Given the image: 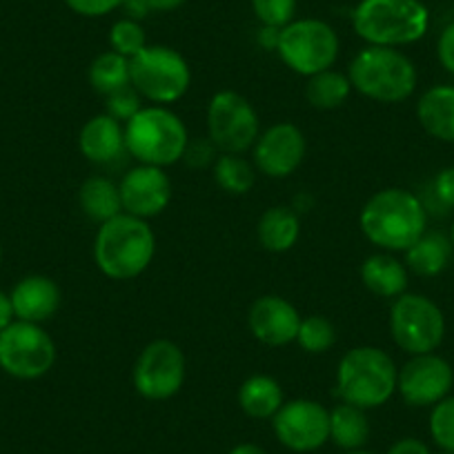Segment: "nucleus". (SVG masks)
Masks as SVG:
<instances>
[{"label":"nucleus","instance_id":"4be33fe9","mask_svg":"<svg viewBox=\"0 0 454 454\" xmlns=\"http://www.w3.org/2000/svg\"><path fill=\"white\" fill-rule=\"evenodd\" d=\"M452 241L443 232H426L405 250V263L419 277H439L452 261Z\"/></svg>","mask_w":454,"mask_h":454},{"label":"nucleus","instance_id":"9b49d317","mask_svg":"<svg viewBox=\"0 0 454 454\" xmlns=\"http://www.w3.org/2000/svg\"><path fill=\"white\" fill-rule=\"evenodd\" d=\"M207 132L223 154H243L261 137L259 114L246 96L216 91L207 105Z\"/></svg>","mask_w":454,"mask_h":454},{"label":"nucleus","instance_id":"39448f33","mask_svg":"<svg viewBox=\"0 0 454 454\" xmlns=\"http://www.w3.org/2000/svg\"><path fill=\"white\" fill-rule=\"evenodd\" d=\"M352 87L377 103H401L417 90V67L396 47L368 45L348 72Z\"/></svg>","mask_w":454,"mask_h":454},{"label":"nucleus","instance_id":"c756f323","mask_svg":"<svg viewBox=\"0 0 454 454\" xmlns=\"http://www.w3.org/2000/svg\"><path fill=\"white\" fill-rule=\"evenodd\" d=\"M296 340L309 355H323L336 343V330L325 317H305L301 318Z\"/></svg>","mask_w":454,"mask_h":454},{"label":"nucleus","instance_id":"7ed1b4c3","mask_svg":"<svg viewBox=\"0 0 454 454\" xmlns=\"http://www.w3.org/2000/svg\"><path fill=\"white\" fill-rule=\"evenodd\" d=\"M395 361L381 348H352L339 361L336 372V396L340 403L356 405L361 410L381 408L396 392Z\"/></svg>","mask_w":454,"mask_h":454},{"label":"nucleus","instance_id":"37998d69","mask_svg":"<svg viewBox=\"0 0 454 454\" xmlns=\"http://www.w3.org/2000/svg\"><path fill=\"white\" fill-rule=\"evenodd\" d=\"M346 454H372V452H368V450H350V452Z\"/></svg>","mask_w":454,"mask_h":454},{"label":"nucleus","instance_id":"aec40b11","mask_svg":"<svg viewBox=\"0 0 454 454\" xmlns=\"http://www.w3.org/2000/svg\"><path fill=\"white\" fill-rule=\"evenodd\" d=\"M417 119L432 138L454 143V85L430 87L419 98Z\"/></svg>","mask_w":454,"mask_h":454},{"label":"nucleus","instance_id":"f257e3e1","mask_svg":"<svg viewBox=\"0 0 454 454\" xmlns=\"http://www.w3.org/2000/svg\"><path fill=\"white\" fill-rule=\"evenodd\" d=\"M359 223L370 243L383 250L405 252L427 232V209L412 192L387 187L365 203Z\"/></svg>","mask_w":454,"mask_h":454},{"label":"nucleus","instance_id":"6e6552de","mask_svg":"<svg viewBox=\"0 0 454 454\" xmlns=\"http://www.w3.org/2000/svg\"><path fill=\"white\" fill-rule=\"evenodd\" d=\"M277 51L292 72L309 78L332 69L339 56V36L325 20H292L278 32Z\"/></svg>","mask_w":454,"mask_h":454},{"label":"nucleus","instance_id":"e433bc0d","mask_svg":"<svg viewBox=\"0 0 454 454\" xmlns=\"http://www.w3.org/2000/svg\"><path fill=\"white\" fill-rule=\"evenodd\" d=\"M216 150L218 147L209 138H196V141L187 143L183 159L190 168H207L209 163H216Z\"/></svg>","mask_w":454,"mask_h":454},{"label":"nucleus","instance_id":"2f4dec72","mask_svg":"<svg viewBox=\"0 0 454 454\" xmlns=\"http://www.w3.org/2000/svg\"><path fill=\"white\" fill-rule=\"evenodd\" d=\"M430 436L443 452H454V396L432 405Z\"/></svg>","mask_w":454,"mask_h":454},{"label":"nucleus","instance_id":"f704fd0d","mask_svg":"<svg viewBox=\"0 0 454 454\" xmlns=\"http://www.w3.org/2000/svg\"><path fill=\"white\" fill-rule=\"evenodd\" d=\"M143 109L141 94L134 90L132 85L123 87V90L114 91L107 96V114L119 123H128Z\"/></svg>","mask_w":454,"mask_h":454},{"label":"nucleus","instance_id":"473e14b6","mask_svg":"<svg viewBox=\"0 0 454 454\" xmlns=\"http://www.w3.org/2000/svg\"><path fill=\"white\" fill-rule=\"evenodd\" d=\"M252 10L263 27L283 29L294 20L296 0H252Z\"/></svg>","mask_w":454,"mask_h":454},{"label":"nucleus","instance_id":"0eeeda50","mask_svg":"<svg viewBox=\"0 0 454 454\" xmlns=\"http://www.w3.org/2000/svg\"><path fill=\"white\" fill-rule=\"evenodd\" d=\"M132 87L152 103L168 105L183 98L192 85L187 60L165 45H147L129 59Z\"/></svg>","mask_w":454,"mask_h":454},{"label":"nucleus","instance_id":"412c9836","mask_svg":"<svg viewBox=\"0 0 454 454\" xmlns=\"http://www.w3.org/2000/svg\"><path fill=\"white\" fill-rule=\"evenodd\" d=\"M361 281L372 294L396 299L408 290V270L395 256L374 254L361 265Z\"/></svg>","mask_w":454,"mask_h":454},{"label":"nucleus","instance_id":"a19ab883","mask_svg":"<svg viewBox=\"0 0 454 454\" xmlns=\"http://www.w3.org/2000/svg\"><path fill=\"white\" fill-rule=\"evenodd\" d=\"M150 12H172L185 3V0H143Z\"/></svg>","mask_w":454,"mask_h":454},{"label":"nucleus","instance_id":"a211bd4d","mask_svg":"<svg viewBox=\"0 0 454 454\" xmlns=\"http://www.w3.org/2000/svg\"><path fill=\"white\" fill-rule=\"evenodd\" d=\"M12 305L19 321L43 323L60 308V287L50 277L32 274L16 283L12 290Z\"/></svg>","mask_w":454,"mask_h":454},{"label":"nucleus","instance_id":"f3484780","mask_svg":"<svg viewBox=\"0 0 454 454\" xmlns=\"http://www.w3.org/2000/svg\"><path fill=\"white\" fill-rule=\"evenodd\" d=\"M247 325H250L254 339H259L265 346L278 348L296 340L301 317L299 309L290 301L268 294L252 303Z\"/></svg>","mask_w":454,"mask_h":454},{"label":"nucleus","instance_id":"dca6fc26","mask_svg":"<svg viewBox=\"0 0 454 454\" xmlns=\"http://www.w3.org/2000/svg\"><path fill=\"white\" fill-rule=\"evenodd\" d=\"M305 159V137L296 125L278 123L265 129L254 143V163L265 176L286 178Z\"/></svg>","mask_w":454,"mask_h":454},{"label":"nucleus","instance_id":"5701e85b","mask_svg":"<svg viewBox=\"0 0 454 454\" xmlns=\"http://www.w3.org/2000/svg\"><path fill=\"white\" fill-rule=\"evenodd\" d=\"M301 237V221L299 214L292 207H270L259 221V241L268 252L292 250Z\"/></svg>","mask_w":454,"mask_h":454},{"label":"nucleus","instance_id":"ea45409f","mask_svg":"<svg viewBox=\"0 0 454 454\" xmlns=\"http://www.w3.org/2000/svg\"><path fill=\"white\" fill-rule=\"evenodd\" d=\"M16 318L14 314V305H12V296L5 294V292H0V332L5 330L7 325H12Z\"/></svg>","mask_w":454,"mask_h":454},{"label":"nucleus","instance_id":"20e7f679","mask_svg":"<svg viewBox=\"0 0 454 454\" xmlns=\"http://www.w3.org/2000/svg\"><path fill=\"white\" fill-rule=\"evenodd\" d=\"M352 27L368 45H412L427 34L430 12L421 0H361L352 12Z\"/></svg>","mask_w":454,"mask_h":454},{"label":"nucleus","instance_id":"423d86ee","mask_svg":"<svg viewBox=\"0 0 454 454\" xmlns=\"http://www.w3.org/2000/svg\"><path fill=\"white\" fill-rule=\"evenodd\" d=\"M187 128L169 109L143 107L125 123V147L143 165L168 168L183 159L187 150Z\"/></svg>","mask_w":454,"mask_h":454},{"label":"nucleus","instance_id":"393cba45","mask_svg":"<svg viewBox=\"0 0 454 454\" xmlns=\"http://www.w3.org/2000/svg\"><path fill=\"white\" fill-rule=\"evenodd\" d=\"M370 439V421L365 410L350 403H340L330 410V441L340 450H364Z\"/></svg>","mask_w":454,"mask_h":454},{"label":"nucleus","instance_id":"ddd939ff","mask_svg":"<svg viewBox=\"0 0 454 454\" xmlns=\"http://www.w3.org/2000/svg\"><path fill=\"white\" fill-rule=\"evenodd\" d=\"M272 430L292 452H314L330 441V410L312 399L287 401L272 417Z\"/></svg>","mask_w":454,"mask_h":454},{"label":"nucleus","instance_id":"7c9ffc66","mask_svg":"<svg viewBox=\"0 0 454 454\" xmlns=\"http://www.w3.org/2000/svg\"><path fill=\"white\" fill-rule=\"evenodd\" d=\"M109 45L112 51L125 56V59H134L141 50H145V29L138 25V20L123 19L116 20L109 29Z\"/></svg>","mask_w":454,"mask_h":454},{"label":"nucleus","instance_id":"72a5a7b5","mask_svg":"<svg viewBox=\"0 0 454 454\" xmlns=\"http://www.w3.org/2000/svg\"><path fill=\"white\" fill-rule=\"evenodd\" d=\"M430 199L423 200L426 209L436 214H448L450 209H454V165L452 168H445L432 178L430 192H427Z\"/></svg>","mask_w":454,"mask_h":454},{"label":"nucleus","instance_id":"bb28decb","mask_svg":"<svg viewBox=\"0 0 454 454\" xmlns=\"http://www.w3.org/2000/svg\"><path fill=\"white\" fill-rule=\"evenodd\" d=\"M90 82L94 91L109 96L114 91L132 85V74H129V59L116 54V51H103L90 65Z\"/></svg>","mask_w":454,"mask_h":454},{"label":"nucleus","instance_id":"9d476101","mask_svg":"<svg viewBox=\"0 0 454 454\" xmlns=\"http://www.w3.org/2000/svg\"><path fill=\"white\" fill-rule=\"evenodd\" d=\"M56 361V346L41 323L19 321L0 332V368L10 377L32 381L45 377Z\"/></svg>","mask_w":454,"mask_h":454},{"label":"nucleus","instance_id":"a878e982","mask_svg":"<svg viewBox=\"0 0 454 454\" xmlns=\"http://www.w3.org/2000/svg\"><path fill=\"white\" fill-rule=\"evenodd\" d=\"M81 209L96 223H105L123 212L119 185H114L109 178L91 176L87 178L78 192Z\"/></svg>","mask_w":454,"mask_h":454},{"label":"nucleus","instance_id":"6ab92c4d","mask_svg":"<svg viewBox=\"0 0 454 454\" xmlns=\"http://www.w3.org/2000/svg\"><path fill=\"white\" fill-rule=\"evenodd\" d=\"M78 150L91 163H112L119 159L125 147V128L109 114H98L87 121L78 137Z\"/></svg>","mask_w":454,"mask_h":454},{"label":"nucleus","instance_id":"b1692460","mask_svg":"<svg viewBox=\"0 0 454 454\" xmlns=\"http://www.w3.org/2000/svg\"><path fill=\"white\" fill-rule=\"evenodd\" d=\"M283 403L281 383L265 374H254L239 387V405L252 419H272Z\"/></svg>","mask_w":454,"mask_h":454},{"label":"nucleus","instance_id":"1a4fd4ad","mask_svg":"<svg viewBox=\"0 0 454 454\" xmlns=\"http://www.w3.org/2000/svg\"><path fill=\"white\" fill-rule=\"evenodd\" d=\"M390 332L396 346L408 355H430L445 336V317L427 296L403 292L390 309Z\"/></svg>","mask_w":454,"mask_h":454},{"label":"nucleus","instance_id":"a18cd8bd","mask_svg":"<svg viewBox=\"0 0 454 454\" xmlns=\"http://www.w3.org/2000/svg\"><path fill=\"white\" fill-rule=\"evenodd\" d=\"M0 261H3V247H0Z\"/></svg>","mask_w":454,"mask_h":454},{"label":"nucleus","instance_id":"f03ea898","mask_svg":"<svg viewBox=\"0 0 454 454\" xmlns=\"http://www.w3.org/2000/svg\"><path fill=\"white\" fill-rule=\"evenodd\" d=\"M156 254V237L145 218L121 212L100 223L94 241V261L114 281H129L150 268Z\"/></svg>","mask_w":454,"mask_h":454},{"label":"nucleus","instance_id":"c9c22d12","mask_svg":"<svg viewBox=\"0 0 454 454\" xmlns=\"http://www.w3.org/2000/svg\"><path fill=\"white\" fill-rule=\"evenodd\" d=\"M128 0H65V5L85 19H100L105 14H112L114 10L123 7Z\"/></svg>","mask_w":454,"mask_h":454},{"label":"nucleus","instance_id":"49530a36","mask_svg":"<svg viewBox=\"0 0 454 454\" xmlns=\"http://www.w3.org/2000/svg\"><path fill=\"white\" fill-rule=\"evenodd\" d=\"M443 454H454V452H443Z\"/></svg>","mask_w":454,"mask_h":454},{"label":"nucleus","instance_id":"f8f14e48","mask_svg":"<svg viewBox=\"0 0 454 454\" xmlns=\"http://www.w3.org/2000/svg\"><path fill=\"white\" fill-rule=\"evenodd\" d=\"M183 381L185 355L174 340H152L134 364V387L150 401L172 399L183 387Z\"/></svg>","mask_w":454,"mask_h":454},{"label":"nucleus","instance_id":"4c0bfd02","mask_svg":"<svg viewBox=\"0 0 454 454\" xmlns=\"http://www.w3.org/2000/svg\"><path fill=\"white\" fill-rule=\"evenodd\" d=\"M436 56H439V63L443 65L445 72L454 74V20L445 25V29L441 32L439 43H436Z\"/></svg>","mask_w":454,"mask_h":454},{"label":"nucleus","instance_id":"2eb2a0df","mask_svg":"<svg viewBox=\"0 0 454 454\" xmlns=\"http://www.w3.org/2000/svg\"><path fill=\"white\" fill-rule=\"evenodd\" d=\"M123 212L138 218L159 216L172 200V181L163 168L138 165L129 169L119 185Z\"/></svg>","mask_w":454,"mask_h":454},{"label":"nucleus","instance_id":"4468645a","mask_svg":"<svg viewBox=\"0 0 454 454\" xmlns=\"http://www.w3.org/2000/svg\"><path fill=\"white\" fill-rule=\"evenodd\" d=\"M454 370L443 356L417 355L399 370L396 392L412 408H430L450 395Z\"/></svg>","mask_w":454,"mask_h":454},{"label":"nucleus","instance_id":"c85d7f7f","mask_svg":"<svg viewBox=\"0 0 454 454\" xmlns=\"http://www.w3.org/2000/svg\"><path fill=\"white\" fill-rule=\"evenodd\" d=\"M214 178L227 194H247L254 185V168L239 154H223L214 163Z\"/></svg>","mask_w":454,"mask_h":454},{"label":"nucleus","instance_id":"c03bdc74","mask_svg":"<svg viewBox=\"0 0 454 454\" xmlns=\"http://www.w3.org/2000/svg\"><path fill=\"white\" fill-rule=\"evenodd\" d=\"M450 241H452V247H454V223H452V230H450Z\"/></svg>","mask_w":454,"mask_h":454},{"label":"nucleus","instance_id":"79ce46f5","mask_svg":"<svg viewBox=\"0 0 454 454\" xmlns=\"http://www.w3.org/2000/svg\"><path fill=\"white\" fill-rule=\"evenodd\" d=\"M227 454H268V452H265V450L256 443H239V445H234V448L230 450Z\"/></svg>","mask_w":454,"mask_h":454},{"label":"nucleus","instance_id":"58836bf2","mask_svg":"<svg viewBox=\"0 0 454 454\" xmlns=\"http://www.w3.org/2000/svg\"><path fill=\"white\" fill-rule=\"evenodd\" d=\"M387 454H432L423 441L408 436V439H399L396 443L390 445Z\"/></svg>","mask_w":454,"mask_h":454},{"label":"nucleus","instance_id":"cd10ccee","mask_svg":"<svg viewBox=\"0 0 454 454\" xmlns=\"http://www.w3.org/2000/svg\"><path fill=\"white\" fill-rule=\"evenodd\" d=\"M352 82L346 74L334 72V69H325L321 74L309 76L308 87H305V96H308L309 105L317 109H336L350 98Z\"/></svg>","mask_w":454,"mask_h":454}]
</instances>
